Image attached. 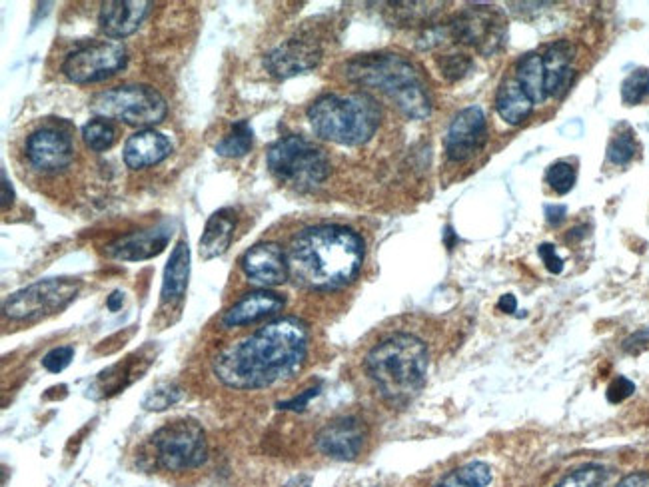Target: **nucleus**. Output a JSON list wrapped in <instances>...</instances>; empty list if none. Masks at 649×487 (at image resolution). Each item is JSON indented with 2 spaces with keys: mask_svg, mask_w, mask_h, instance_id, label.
<instances>
[{
  "mask_svg": "<svg viewBox=\"0 0 649 487\" xmlns=\"http://www.w3.org/2000/svg\"><path fill=\"white\" fill-rule=\"evenodd\" d=\"M364 444H366V426L354 416L328 422L316 436V448L324 456L340 462L356 460Z\"/></svg>",
  "mask_w": 649,
  "mask_h": 487,
  "instance_id": "obj_14",
  "label": "nucleus"
},
{
  "mask_svg": "<svg viewBox=\"0 0 649 487\" xmlns=\"http://www.w3.org/2000/svg\"><path fill=\"white\" fill-rule=\"evenodd\" d=\"M126 48L118 40H94L72 50L64 62L62 72L76 84L100 82L114 76L126 66Z\"/></svg>",
  "mask_w": 649,
  "mask_h": 487,
  "instance_id": "obj_11",
  "label": "nucleus"
},
{
  "mask_svg": "<svg viewBox=\"0 0 649 487\" xmlns=\"http://www.w3.org/2000/svg\"><path fill=\"white\" fill-rule=\"evenodd\" d=\"M82 140L92 152H104L116 142V130L106 118H94L82 128Z\"/></svg>",
  "mask_w": 649,
  "mask_h": 487,
  "instance_id": "obj_28",
  "label": "nucleus"
},
{
  "mask_svg": "<svg viewBox=\"0 0 649 487\" xmlns=\"http://www.w3.org/2000/svg\"><path fill=\"white\" fill-rule=\"evenodd\" d=\"M606 482H608V470L592 464L570 472L556 487H604Z\"/></svg>",
  "mask_w": 649,
  "mask_h": 487,
  "instance_id": "obj_30",
  "label": "nucleus"
},
{
  "mask_svg": "<svg viewBox=\"0 0 649 487\" xmlns=\"http://www.w3.org/2000/svg\"><path fill=\"white\" fill-rule=\"evenodd\" d=\"M286 300L270 290H256L250 294H244L222 318V324L226 328H240L254 322H260L264 318H270L278 314L284 308Z\"/></svg>",
  "mask_w": 649,
  "mask_h": 487,
  "instance_id": "obj_19",
  "label": "nucleus"
},
{
  "mask_svg": "<svg viewBox=\"0 0 649 487\" xmlns=\"http://www.w3.org/2000/svg\"><path fill=\"white\" fill-rule=\"evenodd\" d=\"M80 284L72 278H52L36 282L4 302V316L10 320H38L46 314L60 312L78 294Z\"/></svg>",
  "mask_w": 649,
  "mask_h": 487,
  "instance_id": "obj_9",
  "label": "nucleus"
},
{
  "mask_svg": "<svg viewBox=\"0 0 649 487\" xmlns=\"http://www.w3.org/2000/svg\"><path fill=\"white\" fill-rule=\"evenodd\" d=\"M254 132L246 120L232 124L230 132L216 144V152L226 158H240L250 152Z\"/></svg>",
  "mask_w": 649,
  "mask_h": 487,
  "instance_id": "obj_27",
  "label": "nucleus"
},
{
  "mask_svg": "<svg viewBox=\"0 0 649 487\" xmlns=\"http://www.w3.org/2000/svg\"><path fill=\"white\" fill-rule=\"evenodd\" d=\"M152 462L166 472L196 470L206 462L208 444L202 426L194 420H176L150 438Z\"/></svg>",
  "mask_w": 649,
  "mask_h": 487,
  "instance_id": "obj_8",
  "label": "nucleus"
},
{
  "mask_svg": "<svg viewBox=\"0 0 649 487\" xmlns=\"http://www.w3.org/2000/svg\"><path fill=\"white\" fill-rule=\"evenodd\" d=\"M188 276H190V250L188 242L180 240L164 268V278H162V304L174 306L182 302L186 288H188Z\"/></svg>",
  "mask_w": 649,
  "mask_h": 487,
  "instance_id": "obj_23",
  "label": "nucleus"
},
{
  "mask_svg": "<svg viewBox=\"0 0 649 487\" xmlns=\"http://www.w3.org/2000/svg\"><path fill=\"white\" fill-rule=\"evenodd\" d=\"M498 308H500L502 312H506V314H514V312L518 310V300H516V296H512V294L502 296L500 302H498Z\"/></svg>",
  "mask_w": 649,
  "mask_h": 487,
  "instance_id": "obj_42",
  "label": "nucleus"
},
{
  "mask_svg": "<svg viewBox=\"0 0 649 487\" xmlns=\"http://www.w3.org/2000/svg\"><path fill=\"white\" fill-rule=\"evenodd\" d=\"M428 366L426 344L410 334L390 336L366 356L368 376L392 406H406L422 392Z\"/></svg>",
  "mask_w": 649,
  "mask_h": 487,
  "instance_id": "obj_3",
  "label": "nucleus"
},
{
  "mask_svg": "<svg viewBox=\"0 0 649 487\" xmlns=\"http://www.w3.org/2000/svg\"><path fill=\"white\" fill-rule=\"evenodd\" d=\"M538 254H540V258L544 260L546 268H548L552 274H562V270H564V260L558 256V250H556L554 244H542V246L538 248Z\"/></svg>",
  "mask_w": 649,
  "mask_h": 487,
  "instance_id": "obj_38",
  "label": "nucleus"
},
{
  "mask_svg": "<svg viewBox=\"0 0 649 487\" xmlns=\"http://www.w3.org/2000/svg\"><path fill=\"white\" fill-rule=\"evenodd\" d=\"M320 394V388H310V390H306L302 396H296L294 400H288V402H280L278 404V408L280 410H292V412H302L306 406H308V402L312 400V398H316Z\"/></svg>",
  "mask_w": 649,
  "mask_h": 487,
  "instance_id": "obj_39",
  "label": "nucleus"
},
{
  "mask_svg": "<svg viewBox=\"0 0 649 487\" xmlns=\"http://www.w3.org/2000/svg\"><path fill=\"white\" fill-rule=\"evenodd\" d=\"M516 80L524 88V92L532 98L534 104L544 102L548 98L546 88V66L542 52H532L524 56L516 66Z\"/></svg>",
  "mask_w": 649,
  "mask_h": 487,
  "instance_id": "obj_25",
  "label": "nucleus"
},
{
  "mask_svg": "<svg viewBox=\"0 0 649 487\" xmlns=\"http://www.w3.org/2000/svg\"><path fill=\"white\" fill-rule=\"evenodd\" d=\"M534 108L532 98L524 92L520 82L514 78H506L496 94V110L508 124H522Z\"/></svg>",
  "mask_w": 649,
  "mask_h": 487,
  "instance_id": "obj_24",
  "label": "nucleus"
},
{
  "mask_svg": "<svg viewBox=\"0 0 649 487\" xmlns=\"http://www.w3.org/2000/svg\"><path fill=\"white\" fill-rule=\"evenodd\" d=\"M616 487H649V474H630Z\"/></svg>",
  "mask_w": 649,
  "mask_h": 487,
  "instance_id": "obj_41",
  "label": "nucleus"
},
{
  "mask_svg": "<svg viewBox=\"0 0 649 487\" xmlns=\"http://www.w3.org/2000/svg\"><path fill=\"white\" fill-rule=\"evenodd\" d=\"M306 354V324L298 318H280L222 348L212 360V372L232 390H262L298 374Z\"/></svg>",
  "mask_w": 649,
  "mask_h": 487,
  "instance_id": "obj_1",
  "label": "nucleus"
},
{
  "mask_svg": "<svg viewBox=\"0 0 649 487\" xmlns=\"http://www.w3.org/2000/svg\"><path fill=\"white\" fill-rule=\"evenodd\" d=\"M150 2L144 0H114L104 2L98 14V24L102 32L110 38H124L138 30V26L144 22Z\"/></svg>",
  "mask_w": 649,
  "mask_h": 487,
  "instance_id": "obj_18",
  "label": "nucleus"
},
{
  "mask_svg": "<svg viewBox=\"0 0 649 487\" xmlns=\"http://www.w3.org/2000/svg\"><path fill=\"white\" fill-rule=\"evenodd\" d=\"M648 98L649 70H646V68L634 70L622 84V100L628 106H636V104H642Z\"/></svg>",
  "mask_w": 649,
  "mask_h": 487,
  "instance_id": "obj_31",
  "label": "nucleus"
},
{
  "mask_svg": "<svg viewBox=\"0 0 649 487\" xmlns=\"http://www.w3.org/2000/svg\"><path fill=\"white\" fill-rule=\"evenodd\" d=\"M244 274L260 286H280L290 278L286 252L274 242H260L252 246L240 260Z\"/></svg>",
  "mask_w": 649,
  "mask_h": 487,
  "instance_id": "obj_15",
  "label": "nucleus"
},
{
  "mask_svg": "<svg viewBox=\"0 0 649 487\" xmlns=\"http://www.w3.org/2000/svg\"><path fill=\"white\" fill-rule=\"evenodd\" d=\"M348 80L376 88L394 106L414 120H424L432 112V98L420 70L400 54L378 52L362 54L346 64Z\"/></svg>",
  "mask_w": 649,
  "mask_h": 487,
  "instance_id": "obj_4",
  "label": "nucleus"
},
{
  "mask_svg": "<svg viewBox=\"0 0 649 487\" xmlns=\"http://www.w3.org/2000/svg\"><path fill=\"white\" fill-rule=\"evenodd\" d=\"M638 152V142L634 138V132L626 128L624 132L614 134V138L608 144V160L616 166H626L634 160Z\"/></svg>",
  "mask_w": 649,
  "mask_h": 487,
  "instance_id": "obj_29",
  "label": "nucleus"
},
{
  "mask_svg": "<svg viewBox=\"0 0 649 487\" xmlns=\"http://www.w3.org/2000/svg\"><path fill=\"white\" fill-rule=\"evenodd\" d=\"M578 180V172L570 162H554L546 172V182L558 194H568Z\"/></svg>",
  "mask_w": 649,
  "mask_h": 487,
  "instance_id": "obj_32",
  "label": "nucleus"
},
{
  "mask_svg": "<svg viewBox=\"0 0 649 487\" xmlns=\"http://www.w3.org/2000/svg\"><path fill=\"white\" fill-rule=\"evenodd\" d=\"M236 222L238 218L232 208H222L210 216L200 238V256L204 260H214L230 248Z\"/></svg>",
  "mask_w": 649,
  "mask_h": 487,
  "instance_id": "obj_22",
  "label": "nucleus"
},
{
  "mask_svg": "<svg viewBox=\"0 0 649 487\" xmlns=\"http://www.w3.org/2000/svg\"><path fill=\"white\" fill-rule=\"evenodd\" d=\"M290 278L308 290H338L350 284L364 262L362 238L346 226H312L288 248Z\"/></svg>",
  "mask_w": 649,
  "mask_h": 487,
  "instance_id": "obj_2",
  "label": "nucleus"
},
{
  "mask_svg": "<svg viewBox=\"0 0 649 487\" xmlns=\"http://www.w3.org/2000/svg\"><path fill=\"white\" fill-rule=\"evenodd\" d=\"M486 138H488V128H486V116L482 108L468 106L454 116L448 128L444 140L446 154L454 162H464L482 150Z\"/></svg>",
  "mask_w": 649,
  "mask_h": 487,
  "instance_id": "obj_13",
  "label": "nucleus"
},
{
  "mask_svg": "<svg viewBox=\"0 0 649 487\" xmlns=\"http://www.w3.org/2000/svg\"><path fill=\"white\" fill-rule=\"evenodd\" d=\"M438 64L442 68V74L452 82L464 78L472 68V60L466 54H446L438 60Z\"/></svg>",
  "mask_w": 649,
  "mask_h": 487,
  "instance_id": "obj_35",
  "label": "nucleus"
},
{
  "mask_svg": "<svg viewBox=\"0 0 649 487\" xmlns=\"http://www.w3.org/2000/svg\"><path fill=\"white\" fill-rule=\"evenodd\" d=\"M170 236H172V228L168 224H160L142 232H132L128 236H122L120 240L112 242L106 248V254L122 262L150 260L166 248Z\"/></svg>",
  "mask_w": 649,
  "mask_h": 487,
  "instance_id": "obj_17",
  "label": "nucleus"
},
{
  "mask_svg": "<svg viewBox=\"0 0 649 487\" xmlns=\"http://www.w3.org/2000/svg\"><path fill=\"white\" fill-rule=\"evenodd\" d=\"M446 34L454 42L472 44L490 56L506 44L508 22L496 6H470L446 24Z\"/></svg>",
  "mask_w": 649,
  "mask_h": 487,
  "instance_id": "obj_10",
  "label": "nucleus"
},
{
  "mask_svg": "<svg viewBox=\"0 0 649 487\" xmlns=\"http://www.w3.org/2000/svg\"><path fill=\"white\" fill-rule=\"evenodd\" d=\"M90 110L98 118L122 120L130 126H154L166 118L168 104L164 96L144 84H126L96 94Z\"/></svg>",
  "mask_w": 649,
  "mask_h": 487,
  "instance_id": "obj_7",
  "label": "nucleus"
},
{
  "mask_svg": "<svg viewBox=\"0 0 649 487\" xmlns=\"http://www.w3.org/2000/svg\"><path fill=\"white\" fill-rule=\"evenodd\" d=\"M636 392V386L632 380L618 376L610 386H608V402L610 404H622L624 400H628L632 394Z\"/></svg>",
  "mask_w": 649,
  "mask_h": 487,
  "instance_id": "obj_37",
  "label": "nucleus"
},
{
  "mask_svg": "<svg viewBox=\"0 0 649 487\" xmlns=\"http://www.w3.org/2000/svg\"><path fill=\"white\" fill-rule=\"evenodd\" d=\"M72 358H74V348H72V346H60V348L50 350V352L42 358V366H44V370H48L50 374H58V372H62L64 368L70 366Z\"/></svg>",
  "mask_w": 649,
  "mask_h": 487,
  "instance_id": "obj_36",
  "label": "nucleus"
},
{
  "mask_svg": "<svg viewBox=\"0 0 649 487\" xmlns=\"http://www.w3.org/2000/svg\"><path fill=\"white\" fill-rule=\"evenodd\" d=\"M308 120L316 136L344 146H360L376 134L382 110L376 98L366 92L326 94L308 108Z\"/></svg>",
  "mask_w": 649,
  "mask_h": 487,
  "instance_id": "obj_5",
  "label": "nucleus"
},
{
  "mask_svg": "<svg viewBox=\"0 0 649 487\" xmlns=\"http://www.w3.org/2000/svg\"><path fill=\"white\" fill-rule=\"evenodd\" d=\"M120 306H122V294H120V292H114V294L108 298V308H110V312H116Z\"/></svg>",
  "mask_w": 649,
  "mask_h": 487,
  "instance_id": "obj_44",
  "label": "nucleus"
},
{
  "mask_svg": "<svg viewBox=\"0 0 649 487\" xmlns=\"http://www.w3.org/2000/svg\"><path fill=\"white\" fill-rule=\"evenodd\" d=\"M268 168L280 182L300 192L318 188L330 176L326 152L298 134L280 138L268 150Z\"/></svg>",
  "mask_w": 649,
  "mask_h": 487,
  "instance_id": "obj_6",
  "label": "nucleus"
},
{
  "mask_svg": "<svg viewBox=\"0 0 649 487\" xmlns=\"http://www.w3.org/2000/svg\"><path fill=\"white\" fill-rule=\"evenodd\" d=\"M12 198H14V194H12V188H10L8 176H6V172L2 170V208H4V210L12 204Z\"/></svg>",
  "mask_w": 649,
  "mask_h": 487,
  "instance_id": "obj_43",
  "label": "nucleus"
},
{
  "mask_svg": "<svg viewBox=\"0 0 649 487\" xmlns=\"http://www.w3.org/2000/svg\"><path fill=\"white\" fill-rule=\"evenodd\" d=\"M492 482V468L484 462H470L452 470L434 487H488Z\"/></svg>",
  "mask_w": 649,
  "mask_h": 487,
  "instance_id": "obj_26",
  "label": "nucleus"
},
{
  "mask_svg": "<svg viewBox=\"0 0 649 487\" xmlns=\"http://www.w3.org/2000/svg\"><path fill=\"white\" fill-rule=\"evenodd\" d=\"M566 206H546V218H548V222L552 224V226H558V224H562L564 222V218H566Z\"/></svg>",
  "mask_w": 649,
  "mask_h": 487,
  "instance_id": "obj_40",
  "label": "nucleus"
},
{
  "mask_svg": "<svg viewBox=\"0 0 649 487\" xmlns=\"http://www.w3.org/2000/svg\"><path fill=\"white\" fill-rule=\"evenodd\" d=\"M322 58V50L316 42L304 38H292L274 48L264 64L268 72L276 78H290L302 72H308L318 66Z\"/></svg>",
  "mask_w": 649,
  "mask_h": 487,
  "instance_id": "obj_16",
  "label": "nucleus"
},
{
  "mask_svg": "<svg viewBox=\"0 0 649 487\" xmlns=\"http://www.w3.org/2000/svg\"><path fill=\"white\" fill-rule=\"evenodd\" d=\"M28 164L44 174L68 168L74 160V142L68 132L58 126H42L34 130L24 146Z\"/></svg>",
  "mask_w": 649,
  "mask_h": 487,
  "instance_id": "obj_12",
  "label": "nucleus"
},
{
  "mask_svg": "<svg viewBox=\"0 0 649 487\" xmlns=\"http://www.w3.org/2000/svg\"><path fill=\"white\" fill-rule=\"evenodd\" d=\"M180 396H182V392H180L178 388H174V386H162V388L152 390V392L144 398L142 406H144V410H148V412H162V410L170 408L172 404H176V402L180 400Z\"/></svg>",
  "mask_w": 649,
  "mask_h": 487,
  "instance_id": "obj_34",
  "label": "nucleus"
},
{
  "mask_svg": "<svg viewBox=\"0 0 649 487\" xmlns=\"http://www.w3.org/2000/svg\"><path fill=\"white\" fill-rule=\"evenodd\" d=\"M172 152V142L152 128L132 134L124 144V164L132 170H142L160 164Z\"/></svg>",
  "mask_w": 649,
  "mask_h": 487,
  "instance_id": "obj_20",
  "label": "nucleus"
},
{
  "mask_svg": "<svg viewBox=\"0 0 649 487\" xmlns=\"http://www.w3.org/2000/svg\"><path fill=\"white\" fill-rule=\"evenodd\" d=\"M544 58V66H546V88H548V96H562L574 78V68H572V60H574V46L566 40L554 42L550 46H546V50L542 52Z\"/></svg>",
  "mask_w": 649,
  "mask_h": 487,
  "instance_id": "obj_21",
  "label": "nucleus"
},
{
  "mask_svg": "<svg viewBox=\"0 0 649 487\" xmlns=\"http://www.w3.org/2000/svg\"><path fill=\"white\" fill-rule=\"evenodd\" d=\"M286 487H308V484H302V482L298 480V482H294V484H290V486H286Z\"/></svg>",
  "mask_w": 649,
  "mask_h": 487,
  "instance_id": "obj_45",
  "label": "nucleus"
},
{
  "mask_svg": "<svg viewBox=\"0 0 649 487\" xmlns=\"http://www.w3.org/2000/svg\"><path fill=\"white\" fill-rule=\"evenodd\" d=\"M438 2H400V4H392L394 12L402 16V22L412 24V22H424L428 20L432 14L438 12L436 6Z\"/></svg>",
  "mask_w": 649,
  "mask_h": 487,
  "instance_id": "obj_33",
  "label": "nucleus"
}]
</instances>
